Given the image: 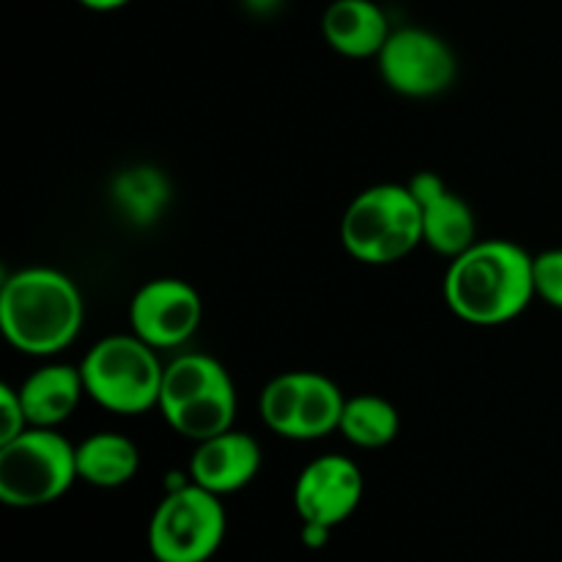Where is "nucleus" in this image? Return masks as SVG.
Listing matches in <instances>:
<instances>
[{"mask_svg":"<svg viewBox=\"0 0 562 562\" xmlns=\"http://www.w3.org/2000/svg\"><path fill=\"white\" fill-rule=\"evenodd\" d=\"M536 300L532 256L505 239L475 241L450 258L445 302L467 324L497 327L519 318Z\"/></svg>","mask_w":562,"mask_h":562,"instance_id":"nucleus-1","label":"nucleus"},{"mask_svg":"<svg viewBox=\"0 0 562 562\" xmlns=\"http://www.w3.org/2000/svg\"><path fill=\"white\" fill-rule=\"evenodd\" d=\"M82 316L80 289L58 269H20L0 289V329L22 355L64 351L80 335Z\"/></svg>","mask_w":562,"mask_h":562,"instance_id":"nucleus-2","label":"nucleus"},{"mask_svg":"<svg viewBox=\"0 0 562 562\" xmlns=\"http://www.w3.org/2000/svg\"><path fill=\"white\" fill-rule=\"evenodd\" d=\"M340 241L355 261L387 267L423 241L420 203L409 184H376L362 190L340 220Z\"/></svg>","mask_w":562,"mask_h":562,"instance_id":"nucleus-3","label":"nucleus"},{"mask_svg":"<svg viewBox=\"0 0 562 562\" xmlns=\"http://www.w3.org/2000/svg\"><path fill=\"white\" fill-rule=\"evenodd\" d=\"M86 393L115 415H143L159 406L165 366L137 335H110L88 349L80 366Z\"/></svg>","mask_w":562,"mask_h":562,"instance_id":"nucleus-4","label":"nucleus"},{"mask_svg":"<svg viewBox=\"0 0 562 562\" xmlns=\"http://www.w3.org/2000/svg\"><path fill=\"white\" fill-rule=\"evenodd\" d=\"M77 448L55 428H25L0 445V499L11 508H42L77 481Z\"/></svg>","mask_w":562,"mask_h":562,"instance_id":"nucleus-5","label":"nucleus"},{"mask_svg":"<svg viewBox=\"0 0 562 562\" xmlns=\"http://www.w3.org/2000/svg\"><path fill=\"white\" fill-rule=\"evenodd\" d=\"M228 530L223 499L195 483L170 488L148 521V549L157 562H209Z\"/></svg>","mask_w":562,"mask_h":562,"instance_id":"nucleus-6","label":"nucleus"},{"mask_svg":"<svg viewBox=\"0 0 562 562\" xmlns=\"http://www.w3.org/2000/svg\"><path fill=\"white\" fill-rule=\"evenodd\" d=\"M379 71L382 80L401 97L428 99L448 91L459 71L453 49L426 27H398L382 47Z\"/></svg>","mask_w":562,"mask_h":562,"instance_id":"nucleus-7","label":"nucleus"},{"mask_svg":"<svg viewBox=\"0 0 562 562\" xmlns=\"http://www.w3.org/2000/svg\"><path fill=\"white\" fill-rule=\"evenodd\" d=\"M201 294L179 278H157L132 296V335L157 351L187 344L201 327Z\"/></svg>","mask_w":562,"mask_h":562,"instance_id":"nucleus-8","label":"nucleus"},{"mask_svg":"<svg viewBox=\"0 0 562 562\" xmlns=\"http://www.w3.org/2000/svg\"><path fill=\"white\" fill-rule=\"evenodd\" d=\"M366 481L360 467L346 456H322L300 472L294 486V508L302 521L338 527L360 508Z\"/></svg>","mask_w":562,"mask_h":562,"instance_id":"nucleus-9","label":"nucleus"},{"mask_svg":"<svg viewBox=\"0 0 562 562\" xmlns=\"http://www.w3.org/2000/svg\"><path fill=\"white\" fill-rule=\"evenodd\" d=\"M412 195L420 203L423 241L445 258H456L475 245L477 223L470 203L456 195L437 173L423 170L409 181Z\"/></svg>","mask_w":562,"mask_h":562,"instance_id":"nucleus-10","label":"nucleus"},{"mask_svg":"<svg viewBox=\"0 0 562 562\" xmlns=\"http://www.w3.org/2000/svg\"><path fill=\"white\" fill-rule=\"evenodd\" d=\"M261 445L245 431H225L198 442L190 459V481L206 492L225 497L250 486L261 470Z\"/></svg>","mask_w":562,"mask_h":562,"instance_id":"nucleus-11","label":"nucleus"},{"mask_svg":"<svg viewBox=\"0 0 562 562\" xmlns=\"http://www.w3.org/2000/svg\"><path fill=\"white\" fill-rule=\"evenodd\" d=\"M322 33L346 58H376L390 38V22L373 0H333L322 16Z\"/></svg>","mask_w":562,"mask_h":562,"instance_id":"nucleus-12","label":"nucleus"},{"mask_svg":"<svg viewBox=\"0 0 562 562\" xmlns=\"http://www.w3.org/2000/svg\"><path fill=\"white\" fill-rule=\"evenodd\" d=\"M16 390H20L22 406H25L27 426L55 428L75 415L77 404L86 393V382H82L80 368L55 362V366L33 371Z\"/></svg>","mask_w":562,"mask_h":562,"instance_id":"nucleus-13","label":"nucleus"},{"mask_svg":"<svg viewBox=\"0 0 562 562\" xmlns=\"http://www.w3.org/2000/svg\"><path fill=\"white\" fill-rule=\"evenodd\" d=\"M140 470V450L124 434L99 431L77 445V475L99 488H119Z\"/></svg>","mask_w":562,"mask_h":562,"instance_id":"nucleus-14","label":"nucleus"},{"mask_svg":"<svg viewBox=\"0 0 562 562\" xmlns=\"http://www.w3.org/2000/svg\"><path fill=\"white\" fill-rule=\"evenodd\" d=\"M110 198L126 223L148 228L165 214L170 203V181L154 165H135L121 170L110 184Z\"/></svg>","mask_w":562,"mask_h":562,"instance_id":"nucleus-15","label":"nucleus"},{"mask_svg":"<svg viewBox=\"0 0 562 562\" xmlns=\"http://www.w3.org/2000/svg\"><path fill=\"white\" fill-rule=\"evenodd\" d=\"M236 417V390L234 382H225L220 387L209 390V393L198 395V398L187 401L184 406L168 415V426L176 434L192 442H206V439L220 437V434L234 428Z\"/></svg>","mask_w":562,"mask_h":562,"instance_id":"nucleus-16","label":"nucleus"},{"mask_svg":"<svg viewBox=\"0 0 562 562\" xmlns=\"http://www.w3.org/2000/svg\"><path fill=\"white\" fill-rule=\"evenodd\" d=\"M231 382L228 371L223 362L214 360L209 355H181L176 357L170 366H165L162 373V393H159V406L162 417L173 415L179 406L187 401L198 398V395L209 393V390L220 387V384Z\"/></svg>","mask_w":562,"mask_h":562,"instance_id":"nucleus-17","label":"nucleus"},{"mask_svg":"<svg viewBox=\"0 0 562 562\" xmlns=\"http://www.w3.org/2000/svg\"><path fill=\"white\" fill-rule=\"evenodd\" d=\"M344 406L346 398L340 395L338 384L333 379L305 371L300 409H296L291 439H296V442H313V439H324L327 434L338 431Z\"/></svg>","mask_w":562,"mask_h":562,"instance_id":"nucleus-18","label":"nucleus"},{"mask_svg":"<svg viewBox=\"0 0 562 562\" xmlns=\"http://www.w3.org/2000/svg\"><path fill=\"white\" fill-rule=\"evenodd\" d=\"M338 431L357 448H384L401 431L398 409L379 395H355L351 401H346Z\"/></svg>","mask_w":562,"mask_h":562,"instance_id":"nucleus-19","label":"nucleus"},{"mask_svg":"<svg viewBox=\"0 0 562 562\" xmlns=\"http://www.w3.org/2000/svg\"><path fill=\"white\" fill-rule=\"evenodd\" d=\"M302 379H305V371H291L272 379V382L263 387L258 409H261L263 426H267L269 431L278 434V437L291 439V434H294V420L302 395Z\"/></svg>","mask_w":562,"mask_h":562,"instance_id":"nucleus-20","label":"nucleus"},{"mask_svg":"<svg viewBox=\"0 0 562 562\" xmlns=\"http://www.w3.org/2000/svg\"><path fill=\"white\" fill-rule=\"evenodd\" d=\"M532 283L536 296L562 311V247L532 256Z\"/></svg>","mask_w":562,"mask_h":562,"instance_id":"nucleus-21","label":"nucleus"},{"mask_svg":"<svg viewBox=\"0 0 562 562\" xmlns=\"http://www.w3.org/2000/svg\"><path fill=\"white\" fill-rule=\"evenodd\" d=\"M0 415H3V426H0V445L11 442V439L20 437L25 428H31L27 426L20 390L11 387V384H3V387H0Z\"/></svg>","mask_w":562,"mask_h":562,"instance_id":"nucleus-22","label":"nucleus"},{"mask_svg":"<svg viewBox=\"0 0 562 562\" xmlns=\"http://www.w3.org/2000/svg\"><path fill=\"white\" fill-rule=\"evenodd\" d=\"M329 532H333V527L311 525V521H302V543H305L307 549H322V547H327Z\"/></svg>","mask_w":562,"mask_h":562,"instance_id":"nucleus-23","label":"nucleus"},{"mask_svg":"<svg viewBox=\"0 0 562 562\" xmlns=\"http://www.w3.org/2000/svg\"><path fill=\"white\" fill-rule=\"evenodd\" d=\"M80 5H86V9L91 11H115V9H124L126 3H132V0H77Z\"/></svg>","mask_w":562,"mask_h":562,"instance_id":"nucleus-24","label":"nucleus"},{"mask_svg":"<svg viewBox=\"0 0 562 562\" xmlns=\"http://www.w3.org/2000/svg\"><path fill=\"white\" fill-rule=\"evenodd\" d=\"M280 3L283 0H245V5L252 14H272L274 9H280Z\"/></svg>","mask_w":562,"mask_h":562,"instance_id":"nucleus-25","label":"nucleus"}]
</instances>
